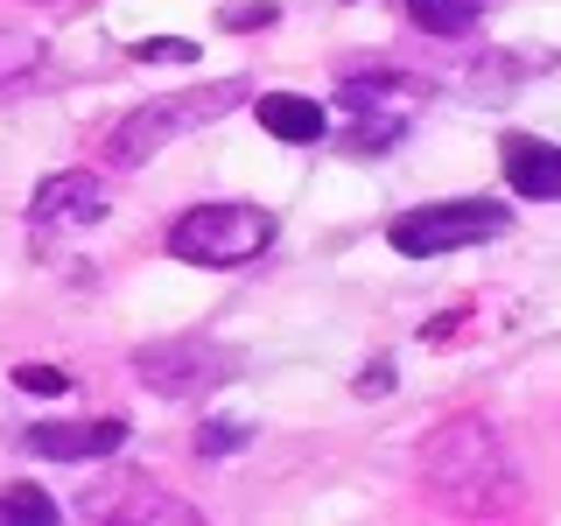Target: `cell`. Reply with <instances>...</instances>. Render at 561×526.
Listing matches in <instances>:
<instances>
[{"mask_svg":"<svg viewBox=\"0 0 561 526\" xmlns=\"http://www.w3.org/2000/svg\"><path fill=\"white\" fill-rule=\"evenodd\" d=\"M421 484H428L435 505L470 513V519H491V513H513L519 505L513 449H505V435L478 414H456L421 443Z\"/></svg>","mask_w":561,"mask_h":526,"instance_id":"obj_1","label":"cell"},{"mask_svg":"<svg viewBox=\"0 0 561 526\" xmlns=\"http://www.w3.org/2000/svg\"><path fill=\"white\" fill-rule=\"evenodd\" d=\"M49 64L43 35H22V28H0V92H14V84H28L35 70Z\"/></svg>","mask_w":561,"mask_h":526,"instance_id":"obj_15","label":"cell"},{"mask_svg":"<svg viewBox=\"0 0 561 526\" xmlns=\"http://www.w3.org/2000/svg\"><path fill=\"white\" fill-rule=\"evenodd\" d=\"M57 513H64V505L49 499L43 484H8V491H0V519H8V526H57Z\"/></svg>","mask_w":561,"mask_h":526,"instance_id":"obj_16","label":"cell"},{"mask_svg":"<svg viewBox=\"0 0 561 526\" xmlns=\"http://www.w3.org/2000/svg\"><path fill=\"white\" fill-rule=\"evenodd\" d=\"M386 386H393V365H365V373H358V393H386Z\"/></svg>","mask_w":561,"mask_h":526,"instance_id":"obj_21","label":"cell"},{"mask_svg":"<svg viewBox=\"0 0 561 526\" xmlns=\"http://www.w3.org/2000/svg\"><path fill=\"white\" fill-rule=\"evenodd\" d=\"M28 8H57V0H28Z\"/></svg>","mask_w":561,"mask_h":526,"instance_id":"obj_22","label":"cell"},{"mask_svg":"<svg viewBox=\"0 0 561 526\" xmlns=\"http://www.w3.org/2000/svg\"><path fill=\"white\" fill-rule=\"evenodd\" d=\"M245 443H253V428H245V421H204V428H197V456H204V464H210V456H232Z\"/></svg>","mask_w":561,"mask_h":526,"instance_id":"obj_17","label":"cell"},{"mask_svg":"<svg viewBox=\"0 0 561 526\" xmlns=\"http://www.w3.org/2000/svg\"><path fill=\"white\" fill-rule=\"evenodd\" d=\"M393 253L408 260H435V253H463V245H491L513 239V204L499 197H449V204H414L386 225Z\"/></svg>","mask_w":561,"mask_h":526,"instance_id":"obj_4","label":"cell"},{"mask_svg":"<svg viewBox=\"0 0 561 526\" xmlns=\"http://www.w3.org/2000/svg\"><path fill=\"white\" fill-rule=\"evenodd\" d=\"M105 204L113 197H105V183L92 169H64L28 197V225H99Z\"/></svg>","mask_w":561,"mask_h":526,"instance_id":"obj_9","label":"cell"},{"mask_svg":"<svg viewBox=\"0 0 561 526\" xmlns=\"http://www.w3.org/2000/svg\"><path fill=\"white\" fill-rule=\"evenodd\" d=\"M280 239L274 210L260 204H190L183 218L169 225V253L190 260V267H245V260H260L267 245Z\"/></svg>","mask_w":561,"mask_h":526,"instance_id":"obj_3","label":"cell"},{"mask_svg":"<svg viewBox=\"0 0 561 526\" xmlns=\"http://www.w3.org/2000/svg\"><path fill=\"white\" fill-rule=\"evenodd\" d=\"M526 64H534V57H519V49H513V57L491 49V57H478L463 78H456V92H463V99H505V92H519V84H526Z\"/></svg>","mask_w":561,"mask_h":526,"instance_id":"obj_12","label":"cell"},{"mask_svg":"<svg viewBox=\"0 0 561 526\" xmlns=\"http://www.w3.org/2000/svg\"><path fill=\"white\" fill-rule=\"evenodd\" d=\"M78 513L84 519H197V505H183L175 491L134 478V470H113L105 484H84Z\"/></svg>","mask_w":561,"mask_h":526,"instance_id":"obj_6","label":"cell"},{"mask_svg":"<svg viewBox=\"0 0 561 526\" xmlns=\"http://www.w3.org/2000/svg\"><path fill=\"white\" fill-rule=\"evenodd\" d=\"M499 169H505V190L526 204H561V148L554 140H534V134H505L499 140Z\"/></svg>","mask_w":561,"mask_h":526,"instance_id":"obj_8","label":"cell"},{"mask_svg":"<svg viewBox=\"0 0 561 526\" xmlns=\"http://www.w3.org/2000/svg\"><path fill=\"white\" fill-rule=\"evenodd\" d=\"M28 456H43V464H105V456L127 449V421L105 414V421H35L22 435Z\"/></svg>","mask_w":561,"mask_h":526,"instance_id":"obj_7","label":"cell"},{"mask_svg":"<svg viewBox=\"0 0 561 526\" xmlns=\"http://www.w3.org/2000/svg\"><path fill=\"white\" fill-rule=\"evenodd\" d=\"M337 140H344L351 155H379V148H400V140H408V119H400L393 105H365Z\"/></svg>","mask_w":561,"mask_h":526,"instance_id":"obj_14","label":"cell"},{"mask_svg":"<svg viewBox=\"0 0 561 526\" xmlns=\"http://www.w3.org/2000/svg\"><path fill=\"white\" fill-rule=\"evenodd\" d=\"M400 14H408L421 35H470L491 14V0H408Z\"/></svg>","mask_w":561,"mask_h":526,"instance_id":"obj_13","label":"cell"},{"mask_svg":"<svg viewBox=\"0 0 561 526\" xmlns=\"http://www.w3.org/2000/svg\"><path fill=\"white\" fill-rule=\"evenodd\" d=\"M14 386L35 400H64L70 393V373H57V365H14Z\"/></svg>","mask_w":561,"mask_h":526,"instance_id":"obj_20","label":"cell"},{"mask_svg":"<svg viewBox=\"0 0 561 526\" xmlns=\"http://www.w3.org/2000/svg\"><path fill=\"white\" fill-rule=\"evenodd\" d=\"M134 64H197V43H183V35H148V43L127 49Z\"/></svg>","mask_w":561,"mask_h":526,"instance_id":"obj_18","label":"cell"},{"mask_svg":"<svg viewBox=\"0 0 561 526\" xmlns=\"http://www.w3.org/2000/svg\"><path fill=\"white\" fill-rule=\"evenodd\" d=\"M253 119H260L274 140H288V148H309V140L330 134V113H323L316 99H302V92H260V99H253Z\"/></svg>","mask_w":561,"mask_h":526,"instance_id":"obj_10","label":"cell"},{"mask_svg":"<svg viewBox=\"0 0 561 526\" xmlns=\"http://www.w3.org/2000/svg\"><path fill=\"white\" fill-rule=\"evenodd\" d=\"M239 99H245V84L239 78H218V84H190V92H169V99L134 105V113L105 134V162H113V169H140L148 155H162L169 140L197 134V127H210V119H225Z\"/></svg>","mask_w":561,"mask_h":526,"instance_id":"obj_2","label":"cell"},{"mask_svg":"<svg viewBox=\"0 0 561 526\" xmlns=\"http://www.w3.org/2000/svg\"><path fill=\"white\" fill-rule=\"evenodd\" d=\"M428 84L414 78L408 64H373V70H344L337 78V105L365 113V105H393V99H421Z\"/></svg>","mask_w":561,"mask_h":526,"instance_id":"obj_11","label":"cell"},{"mask_svg":"<svg viewBox=\"0 0 561 526\" xmlns=\"http://www.w3.org/2000/svg\"><path fill=\"white\" fill-rule=\"evenodd\" d=\"M232 373H239V358L225 344H210V338H169V344H140L134 351V379L148 386V393H162V400H204Z\"/></svg>","mask_w":561,"mask_h":526,"instance_id":"obj_5","label":"cell"},{"mask_svg":"<svg viewBox=\"0 0 561 526\" xmlns=\"http://www.w3.org/2000/svg\"><path fill=\"white\" fill-rule=\"evenodd\" d=\"M218 22L232 28V35H253V28H274V22H280V8H274V0H232Z\"/></svg>","mask_w":561,"mask_h":526,"instance_id":"obj_19","label":"cell"}]
</instances>
